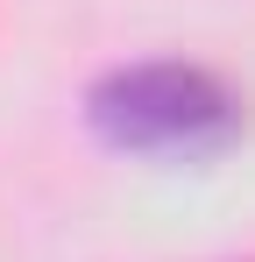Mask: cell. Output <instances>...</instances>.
Returning a JSON list of instances; mask_svg holds the SVG:
<instances>
[{
    "instance_id": "6da1fadb",
    "label": "cell",
    "mask_w": 255,
    "mask_h": 262,
    "mask_svg": "<svg viewBox=\"0 0 255 262\" xmlns=\"http://www.w3.org/2000/svg\"><path fill=\"white\" fill-rule=\"evenodd\" d=\"M92 128L142 156H192L241 128V99L199 64H128L92 85Z\"/></svg>"
}]
</instances>
